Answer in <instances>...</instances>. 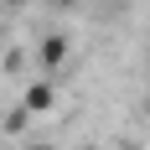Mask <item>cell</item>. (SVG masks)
Instances as JSON below:
<instances>
[{
	"instance_id": "7",
	"label": "cell",
	"mask_w": 150,
	"mask_h": 150,
	"mask_svg": "<svg viewBox=\"0 0 150 150\" xmlns=\"http://www.w3.org/2000/svg\"><path fill=\"white\" fill-rule=\"evenodd\" d=\"M57 5H73V0H57Z\"/></svg>"
},
{
	"instance_id": "4",
	"label": "cell",
	"mask_w": 150,
	"mask_h": 150,
	"mask_svg": "<svg viewBox=\"0 0 150 150\" xmlns=\"http://www.w3.org/2000/svg\"><path fill=\"white\" fill-rule=\"evenodd\" d=\"M16 5H26V0H0V11H16Z\"/></svg>"
},
{
	"instance_id": "1",
	"label": "cell",
	"mask_w": 150,
	"mask_h": 150,
	"mask_svg": "<svg viewBox=\"0 0 150 150\" xmlns=\"http://www.w3.org/2000/svg\"><path fill=\"white\" fill-rule=\"evenodd\" d=\"M21 104L31 109V119H42V114H57V104H62V88H57V78L47 73V78H36V83H26Z\"/></svg>"
},
{
	"instance_id": "2",
	"label": "cell",
	"mask_w": 150,
	"mask_h": 150,
	"mask_svg": "<svg viewBox=\"0 0 150 150\" xmlns=\"http://www.w3.org/2000/svg\"><path fill=\"white\" fill-rule=\"evenodd\" d=\"M36 62H42L47 73H57L62 62H67V36H62V31H52V36H42V42H36Z\"/></svg>"
},
{
	"instance_id": "5",
	"label": "cell",
	"mask_w": 150,
	"mask_h": 150,
	"mask_svg": "<svg viewBox=\"0 0 150 150\" xmlns=\"http://www.w3.org/2000/svg\"><path fill=\"white\" fill-rule=\"evenodd\" d=\"M21 150H52V145H21Z\"/></svg>"
},
{
	"instance_id": "6",
	"label": "cell",
	"mask_w": 150,
	"mask_h": 150,
	"mask_svg": "<svg viewBox=\"0 0 150 150\" xmlns=\"http://www.w3.org/2000/svg\"><path fill=\"white\" fill-rule=\"evenodd\" d=\"M83 150H109V145H83Z\"/></svg>"
},
{
	"instance_id": "3",
	"label": "cell",
	"mask_w": 150,
	"mask_h": 150,
	"mask_svg": "<svg viewBox=\"0 0 150 150\" xmlns=\"http://www.w3.org/2000/svg\"><path fill=\"white\" fill-rule=\"evenodd\" d=\"M26 124H31V109H26V104H16L11 114H5V135H21Z\"/></svg>"
}]
</instances>
